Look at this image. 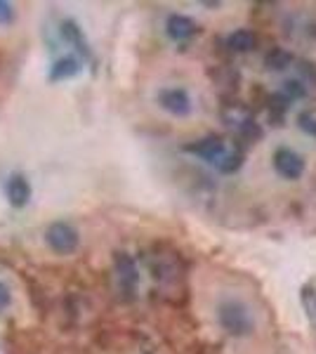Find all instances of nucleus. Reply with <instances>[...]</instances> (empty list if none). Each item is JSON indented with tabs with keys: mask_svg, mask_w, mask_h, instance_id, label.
<instances>
[{
	"mask_svg": "<svg viewBox=\"0 0 316 354\" xmlns=\"http://www.w3.org/2000/svg\"><path fill=\"white\" fill-rule=\"evenodd\" d=\"M45 243L57 255H71L78 248V232L68 222H53L45 232Z\"/></svg>",
	"mask_w": 316,
	"mask_h": 354,
	"instance_id": "nucleus-1",
	"label": "nucleus"
},
{
	"mask_svg": "<svg viewBox=\"0 0 316 354\" xmlns=\"http://www.w3.org/2000/svg\"><path fill=\"white\" fill-rule=\"evenodd\" d=\"M220 324L232 335H245L252 328V322L241 302H224L220 307Z\"/></svg>",
	"mask_w": 316,
	"mask_h": 354,
	"instance_id": "nucleus-2",
	"label": "nucleus"
},
{
	"mask_svg": "<svg viewBox=\"0 0 316 354\" xmlns=\"http://www.w3.org/2000/svg\"><path fill=\"white\" fill-rule=\"evenodd\" d=\"M274 168L286 180H297L304 173V161L300 153H295L292 149H279L274 153Z\"/></svg>",
	"mask_w": 316,
	"mask_h": 354,
	"instance_id": "nucleus-3",
	"label": "nucleus"
},
{
	"mask_svg": "<svg viewBox=\"0 0 316 354\" xmlns=\"http://www.w3.org/2000/svg\"><path fill=\"white\" fill-rule=\"evenodd\" d=\"M158 104L168 113H172V116H187V113L192 111V100H189V95L182 88L160 90Z\"/></svg>",
	"mask_w": 316,
	"mask_h": 354,
	"instance_id": "nucleus-4",
	"label": "nucleus"
},
{
	"mask_svg": "<svg viewBox=\"0 0 316 354\" xmlns=\"http://www.w3.org/2000/svg\"><path fill=\"white\" fill-rule=\"evenodd\" d=\"M5 196H8L10 205L15 208H24V205L31 201V185L24 175H12L8 180V187H5Z\"/></svg>",
	"mask_w": 316,
	"mask_h": 354,
	"instance_id": "nucleus-5",
	"label": "nucleus"
},
{
	"mask_svg": "<svg viewBox=\"0 0 316 354\" xmlns=\"http://www.w3.org/2000/svg\"><path fill=\"white\" fill-rule=\"evenodd\" d=\"M187 151L196 153V156L205 158V161H210V163H220L222 156L227 153V149H224V142L220 140V137H205V140L196 142V145H189Z\"/></svg>",
	"mask_w": 316,
	"mask_h": 354,
	"instance_id": "nucleus-6",
	"label": "nucleus"
},
{
	"mask_svg": "<svg viewBox=\"0 0 316 354\" xmlns=\"http://www.w3.org/2000/svg\"><path fill=\"white\" fill-rule=\"evenodd\" d=\"M116 272H118V283L125 293H132L140 281V274H137V267L132 258H128L125 253H118L116 255Z\"/></svg>",
	"mask_w": 316,
	"mask_h": 354,
	"instance_id": "nucleus-7",
	"label": "nucleus"
},
{
	"mask_svg": "<svg viewBox=\"0 0 316 354\" xmlns=\"http://www.w3.org/2000/svg\"><path fill=\"white\" fill-rule=\"evenodd\" d=\"M165 31H168V36L172 41H187L198 28L194 24V19H189L185 15H170L168 21H165Z\"/></svg>",
	"mask_w": 316,
	"mask_h": 354,
	"instance_id": "nucleus-8",
	"label": "nucleus"
},
{
	"mask_svg": "<svg viewBox=\"0 0 316 354\" xmlns=\"http://www.w3.org/2000/svg\"><path fill=\"white\" fill-rule=\"evenodd\" d=\"M80 73V62L78 57H62L57 59L53 68H50V81H66V78H73Z\"/></svg>",
	"mask_w": 316,
	"mask_h": 354,
	"instance_id": "nucleus-9",
	"label": "nucleus"
},
{
	"mask_svg": "<svg viewBox=\"0 0 316 354\" xmlns=\"http://www.w3.org/2000/svg\"><path fill=\"white\" fill-rule=\"evenodd\" d=\"M62 36H64V41H66V43H71L73 48H76L83 57H90L88 41H85L83 31H80V26L76 24V21H71V19L62 21Z\"/></svg>",
	"mask_w": 316,
	"mask_h": 354,
	"instance_id": "nucleus-10",
	"label": "nucleus"
},
{
	"mask_svg": "<svg viewBox=\"0 0 316 354\" xmlns=\"http://www.w3.org/2000/svg\"><path fill=\"white\" fill-rule=\"evenodd\" d=\"M227 45L234 53H248V50H252V45H255V36L250 31H245V28H241V31H234L227 38Z\"/></svg>",
	"mask_w": 316,
	"mask_h": 354,
	"instance_id": "nucleus-11",
	"label": "nucleus"
},
{
	"mask_svg": "<svg viewBox=\"0 0 316 354\" xmlns=\"http://www.w3.org/2000/svg\"><path fill=\"white\" fill-rule=\"evenodd\" d=\"M292 62V55L286 53V50L281 48H274L272 53L267 55V59H264V64L269 68H274V71H284V68H288Z\"/></svg>",
	"mask_w": 316,
	"mask_h": 354,
	"instance_id": "nucleus-12",
	"label": "nucleus"
},
{
	"mask_svg": "<svg viewBox=\"0 0 316 354\" xmlns=\"http://www.w3.org/2000/svg\"><path fill=\"white\" fill-rule=\"evenodd\" d=\"M241 163H243V156H241V153H224L222 161L217 163V168H220L222 173H236L241 168Z\"/></svg>",
	"mask_w": 316,
	"mask_h": 354,
	"instance_id": "nucleus-13",
	"label": "nucleus"
},
{
	"mask_svg": "<svg viewBox=\"0 0 316 354\" xmlns=\"http://www.w3.org/2000/svg\"><path fill=\"white\" fill-rule=\"evenodd\" d=\"M15 19V10L10 3H5V0H0V26H8L12 24Z\"/></svg>",
	"mask_w": 316,
	"mask_h": 354,
	"instance_id": "nucleus-14",
	"label": "nucleus"
},
{
	"mask_svg": "<svg viewBox=\"0 0 316 354\" xmlns=\"http://www.w3.org/2000/svg\"><path fill=\"white\" fill-rule=\"evenodd\" d=\"M304 95V88L297 81H288L284 88V97H288V100H292V97H302Z\"/></svg>",
	"mask_w": 316,
	"mask_h": 354,
	"instance_id": "nucleus-15",
	"label": "nucleus"
},
{
	"mask_svg": "<svg viewBox=\"0 0 316 354\" xmlns=\"http://www.w3.org/2000/svg\"><path fill=\"white\" fill-rule=\"evenodd\" d=\"M300 125H302L304 133H309V135L316 137V118L312 116V113H302V116H300Z\"/></svg>",
	"mask_w": 316,
	"mask_h": 354,
	"instance_id": "nucleus-16",
	"label": "nucleus"
},
{
	"mask_svg": "<svg viewBox=\"0 0 316 354\" xmlns=\"http://www.w3.org/2000/svg\"><path fill=\"white\" fill-rule=\"evenodd\" d=\"M10 302H12V293H10V288L5 286L3 281H0V312H3V310H8V307H10Z\"/></svg>",
	"mask_w": 316,
	"mask_h": 354,
	"instance_id": "nucleus-17",
	"label": "nucleus"
},
{
	"mask_svg": "<svg viewBox=\"0 0 316 354\" xmlns=\"http://www.w3.org/2000/svg\"><path fill=\"white\" fill-rule=\"evenodd\" d=\"M243 135H248L250 137V140H260V137H262V130L260 128H257V125L255 123H243Z\"/></svg>",
	"mask_w": 316,
	"mask_h": 354,
	"instance_id": "nucleus-18",
	"label": "nucleus"
}]
</instances>
